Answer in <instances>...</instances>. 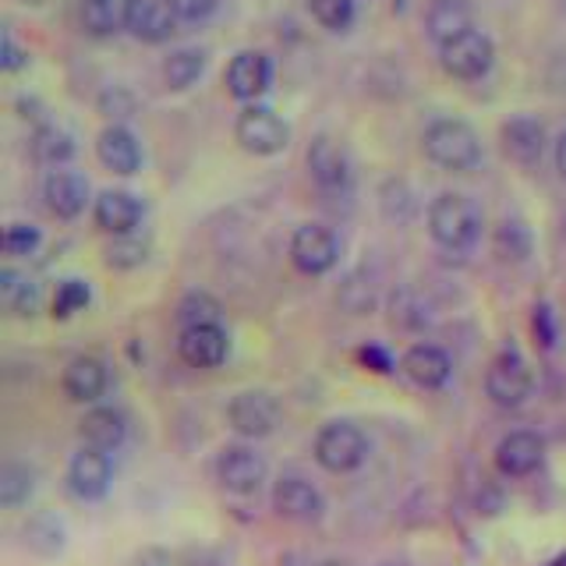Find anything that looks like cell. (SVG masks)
I'll return each mask as SVG.
<instances>
[{"instance_id":"6da1fadb","label":"cell","mask_w":566,"mask_h":566,"mask_svg":"<svg viewBox=\"0 0 566 566\" xmlns=\"http://www.w3.org/2000/svg\"><path fill=\"white\" fill-rule=\"evenodd\" d=\"M482 206L460 191H442L429 206V234L442 248V252L464 255L482 241Z\"/></svg>"},{"instance_id":"44dd1931","label":"cell","mask_w":566,"mask_h":566,"mask_svg":"<svg viewBox=\"0 0 566 566\" xmlns=\"http://www.w3.org/2000/svg\"><path fill=\"white\" fill-rule=\"evenodd\" d=\"M78 436H82V447H96L114 453L124 439H128V418L117 407H106V403H93L78 421Z\"/></svg>"},{"instance_id":"5b68a950","label":"cell","mask_w":566,"mask_h":566,"mask_svg":"<svg viewBox=\"0 0 566 566\" xmlns=\"http://www.w3.org/2000/svg\"><path fill=\"white\" fill-rule=\"evenodd\" d=\"M212 474L223 492L230 495H255L270 482V460H265L252 442H227L212 460Z\"/></svg>"},{"instance_id":"e575fe53","label":"cell","mask_w":566,"mask_h":566,"mask_svg":"<svg viewBox=\"0 0 566 566\" xmlns=\"http://www.w3.org/2000/svg\"><path fill=\"white\" fill-rule=\"evenodd\" d=\"M40 230H35L32 223H11L8 230H4V252L8 255H14V259H25V255H32L35 248H40Z\"/></svg>"},{"instance_id":"9a60e30c","label":"cell","mask_w":566,"mask_h":566,"mask_svg":"<svg viewBox=\"0 0 566 566\" xmlns=\"http://www.w3.org/2000/svg\"><path fill=\"white\" fill-rule=\"evenodd\" d=\"M273 82V61L265 57L262 50H241L230 57L227 71H223V85L227 93L241 99V103H255L265 88Z\"/></svg>"},{"instance_id":"8992f818","label":"cell","mask_w":566,"mask_h":566,"mask_svg":"<svg viewBox=\"0 0 566 566\" xmlns=\"http://www.w3.org/2000/svg\"><path fill=\"white\" fill-rule=\"evenodd\" d=\"M234 138L252 156H276L291 146V128L276 111L262 103H248L234 120Z\"/></svg>"},{"instance_id":"5bb4252c","label":"cell","mask_w":566,"mask_h":566,"mask_svg":"<svg viewBox=\"0 0 566 566\" xmlns=\"http://www.w3.org/2000/svg\"><path fill=\"white\" fill-rule=\"evenodd\" d=\"M492 460H495V471L503 478H527L545 464V439L531 429L506 432L495 442Z\"/></svg>"},{"instance_id":"2e32d148","label":"cell","mask_w":566,"mask_h":566,"mask_svg":"<svg viewBox=\"0 0 566 566\" xmlns=\"http://www.w3.org/2000/svg\"><path fill=\"white\" fill-rule=\"evenodd\" d=\"M124 29H128L138 43H167L177 32V14L167 0H128L124 8Z\"/></svg>"},{"instance_id":"ab89813d","label":"cell","mask_w":566,"mask_h":566,"mask_svg":"<svg viewBox=\"0 0 566 566\" xmlns=\"http://www.w3.org/2000/svg\"><path fill=\"white\" fill-rule=\"evenodd\" d=\"M315 566H350L347 559H318Z\"/></svg>"},{"instance_id":"836d02e7","label":"cell","mask_w":566,"mask_h":566,"mask_svg":"<svg viewBox=\"0 0 566 566\" xmlns=\"http://www.w3.org/2000/svg\"><path fill=\"white\" fill-rule=\"evenodd\" d=\"M177 318H181V329L195 326V323H220V305L209 294H188L177 308Z\"/></svg>"},{"instance_id":"277c9868","label":"cell","mask_w":566,"mask_h":566,"mask_svg":"<svg viewBox=\"0 0 566 566\" xmlns=\"http://www.w3.org/2000/svg\"><path fill=\"white\" fill-rule=\"evenodd\" d=\"M531 394H535V371L524 361V354L513 347L495 354L485 371V397L503 411H517L531 400Z\"/></svg>"},{"instance_id":"f35d334b","label":"cell","mask_w":566,"mask_h":566,"mask_svg":"<svg viewBox=\"0 0 566 566\" xmlns=\"http://www.w3.org/2000/svg\"><path fill=\"white\" fill-rule=\"evenodd\" d=\"M556 170L566 177V128H563L559 138H556Z\"/></svg>"},{"instance_id":"83f0119b","label":"cell","mask_w":566,"mask_h":566,"mask_svg":"<svg viewBox=\"0 0 566 566\" xmlns=\"http://www.w3.org/2000/svg\"><path fill=\"white\" fill-rule=\"evenodd\" d=\"M35 492V471L22 460H8L0 468V506L4 510H18L29 503V495Z\"/></svg>"},{"instance_id":"484cf974","label":"cell","mask_w":566,"mask_h":566,"mask_svg":"<svg viewBox=\"0 0 566 566\" xmlns=\"http://www.w3.org/2000/svg\"><path fill=\"white\" fill-rule=\"evenodd\" d=\"M124 8H128V0H82L78 8V18H82V29L88 35H114L124 29Z\"/></svg>"},{"instance_id":"603a6c76","label":"cell","mask_w":566,"mask_h":566,"mask_svg":"<svg viewBox=\"0 0 566 566\" xmlns=\"http://www.w3.org/2000/svg\"><path fill=\"white\" fill-rule=\"evenodd\" d=\"M96 156L106 170H114L120 177H128L142 167V146L138 138L124 128V124H111V128H103L99 138H96Z\"/></svg>"},{"instance_id":"30bf717a","label":"cell","mask_w":566,"mask_h":566,"mask_svg":"<svg viewBox=\"0 0 566 566\" xmlns=\"http://www.w3.org/2000/svg\"><path fill=\"white\" fill-rule=\"evenodd\" d=\"M291 262L297 273L323 276L340 262V241L323 223H301L291 234Z\"/></svg>"},{"instance_id":"d590c367","label":"cell","mask_w":566,"mask_h":566,"mask_svg":"<svg viewBox=\"0 0 566 566\" xmlns=\"http://www.w3.org/2000/svg\"><path fill=\"white\" fill-rule=\"evenodd\" d=\"M170 11L177 14V22H206V18H212V11L220 8V0H167Z\"/></svg>"},{"instance_id":"4316f807","label":"cell","mask_w":566,"mask_h":566,"mask_svg":"<svg viewBox=\"0 0 566 566\" xmlns=\"http://www.w3.org/2000/svg\"><path fill=\"white\" fill-rule=\"evenodd\" d=\"M202 71H206V50H199V46H181L164 61V78L170 88H177V93L199 82Z\"/></svg>"},{"instance_id":"9c48e42d","label":"cell","mask_w":566,"mask_h":566,"mask_svg":"<svg viewBox=\"0 0 566 566\" xmlns=\"http://www.w3.org/2000/svg\"><path fill=\"white\" fill-rule=\"evenodd\" d=\"M67 492L82 503H99L106 500V492L114 485V460L106 450L96 447H82L75 457L67 460Z\"/></svg>"},{"instance_id":"ba28073f","label":"cell","mask_w":566,"mask_h":566,"mask_svg":"<svg viewBox=\"0 0 566 566\" xmlns=\"http://www.w3.org/2000/svg\"><path fill=\"white\" fill-rule=\"evenodd\" d=\"M492 61H495V46L482 29H468L439 46L442 71L460 82H474V78L489 75Z\"/></svg>"},{"instance_id":"e0dca14e","label":"cell","mask_w":566,"mask_h":566,"mask_svg":"<svg viewBox=\"0 0 566 566\" xmlns=\"http://www.w3.org/2000/svg\"><path fill=\"white\" fill-rule=\"evenodd\" d=\"M61 389L71 403H99L106 397V389H111V371L93 354H82V358L67 361Z\"/></svg>"},{"instance_id":"d4e9b609","label":"cell","mask_w":566,"mask_h":566,"mask_svg":"<svg viewBox=\"0 0 566 566\" xmlns=\"http://www.w3.org/2000/svg\"><path fill=\"white\" fill-rule=\"evenodd\" d=\"M0 305H4L18 318L35 315L43 305L40 283H35L32 276H25V273H18V270H0Z\"/></svg>"},{"instance_id":"1f68e13d","label":"cell","mask_w":566,"mask_h":566,"mask_svg":"<svg viewBox=\"0 0 566 566\" xmlns=\"http://www.w3.org/2000/svg\"><path fill=\"white\" fill-rule=\"evenodd\" d=\"M308 11L329 32H344L354 22V0H308Z\"/></svg>"},{"instance_id":"52a82bcc","label":"cell","mask_w":566,"mask_h":566,"mask_svg":"<svg viewBox=\"0 0 566 566\" xmlns=\"http://www.w3.org/2000/svg\"><path fill=\"white\" fill-rule=\"evenodd\" d=\"M227 424L244 442H255L276 432L280 424V400L270 389H241L227 403Z\"/></svg>"},{"instance_id":"8fae6325","label":"cell","mask_w":566,"mask_h":566,"mask_svg":"<svg viewBox=\"0 0 566 566\" xmlns=\"http://www.w3.org/2000/svg\"><path fill=\"white\" fill-rule=\"evenodd\" d=\"M270 503L276 510V517L291 521V524H318L326 517V495L297 474L276 478L273 492H270Z\"/></svg>"},{"instance_id":"f1b7e54d","label":"cell","mask_w":566,"mask_h":566,"mask_svg":"<svg viewBox=\"0 0 566 566\" xmlns=\"http://www.w3.org/2000/svg\"><path fill=\"white\" fill-rule=\"evenodd\" d=\"M32 156L46 167H61L75 156V142H71V135L57 128V124H46V128L32 135Z\"/></svg>"},{"instance_id":"cb8c5ba5","label":"cell","mask_w":566,"mask_h":566,"mask_svg":"<svg viewBox=\"0 0 566 566\" xmlns=\"http://www.w3.org/2000/svg\"><path fill=\"white\" fill-rule=\"evenodd\" d=\"M424 25H429V35L442 46L453 35L474 29V8L468 0H432L429 14H424Z\"/></svg>"},{"instance_id":"d6a6232c","label":"cell","mask_w":566,"mask_h":566,"mask_svg":"<svg viewBox=\"0 0 566 566\" xmlns=\"http://www.w3.org/2000/svg\"><path fill=\"white\" fill-rule=\"evenodd\" d=\"M88 283L85 280H64L57 283V294H53V318H67L88 305Z\"/></svg>"},{"instance_id":"7402d4cb","label":"cell","mask_w":566,"mask_h":566,"mask_svg":"<svg viewBox=\"0 0 566 566\" xmlns=\"http://www.w3.org/2000/svg\"><path fill=\"white\" fill-rule=\"evenodd\" d=\"M500 142H503V153L521 167H535L542 153H545V128L535 117H510L503 128H500Z\"/></svg>"},{"instance_id":"7a4b0ae2","label":"cell","mask_w":566,"mask_h":566,"mask_svg":"<svg viewBox=\"0 0 566 566\" xmlns=\"http://www.w3.org/2000/svg\"><path fill=\"white\" fill-rule=\"evenodd\" d=\"M421 149L436 167L453 170V174H468L482 164V142H478V132L460 117L432 120L421 135Z\"/></svg>"},{"instance_id":"74e56055","label":"cell","mask_w":566,"mask_h":566,"mask_svg":"<svg viewBox=\"0 0 566 566\" xmlns=\"http://www.w3.org/2000/svg\"><path fill=\"white\" fill-rule=\"evenodd\" d=\"M535 329H542V344H545V347H553L556 333L548 329V308H538V315H535Z\"/></svg>"},{"instance_id":"60d3db41","label":"cell","mask_w":566,"mask_h":566,"mask_svg":"<svg viewBox=\"0 0 566 566\" xmlns=\"http://www.w3.org/2000/svg\"><path fill=\"white\" fill-rule=\"evenodd\" d=\"M563 241H566V217H563Z\"/></svg>"},{"instance_id":"7c38bea8","label":"cell","mask_w":566,"mask_h":566,"mask_svg":"<svg viewBox=\"0 0 566 566\" xmlns=\"http://www.w3.org/2000/svg\"><path fill=\"white\" fill-rule=\"evenodd\" d=\"M308 174H312V181L318 185V191L333 195V199L347 195L350 185H354L350 156H347V149L340 146V142H333L329 135H318L308 146Z\"/></svg>"},{"instance_id":"8d00e7d4","label":"cell","mask_w":566,"mask_h":566,"mask_svg":"<svg viewBox=\"0 0 566 566\" xmlns=\"http://www.w3.org/2000/svg\"><path fill=\"white\" fill-rule=\"evenodd\" d=\"M25 64H29V53L14 43V35L11 32L0 35V67H4V71H22Z\"/></svg>"},{"instance_id":"3957f363","label":"cell","mask_w":566,"mask_h":566,"mask_svg":"<svg viewBox=\"0 0 566 566\" xmlns=\"http://www.w3.org/2000/svg\"><path fill=\"white\" fill-rule=\"evenodd\" d=\"M315 464L329 474H354L368 460V436L347 418L326 421L312 442Z\"/></svg>"},{"instance_id":"ffe728a7","label":"cell","mask_w":566,"mask_h":566,"mask_svg":"<svg viewBox=\"0 0 566 566\" xmlns=\"http://www.w3.org/2000/svg\"><path fill=\"white\" fill-rule=\"evenodd\" d=\"M93 220L99 230H106V234H114V238L135 234V227L142 223V202L124 188H106L93 202Z\"/></svg>"},{"instance_id":"ac0fdd59","label":"cell","mask_w":566,"mask_h":566,"mask_svg":"<svg viewBox=\"0 0 566 566\" xmlns=\"http://www.w3.org/2000/svg\"><path fill=\"white\" fill-rule=\"evenodd\" d=\"M43 199H46V209L53 217L61 220H75L85 212V202H88V181L78 174V170H50L43 177Z\"/></svg>"},{"instance_id":"f546056e","label":"cell","mask_w":566,"mask_h":566,"mask_svg":"<svg viewBox=\"0 0 566 566\" xmlns=\"http://www.w3.org/2000/svg\"><path fill=\"white\" fill-rule=\"evenodd\" d=\"M146 259H149V241H142L135 234L114 238V244L106 248V265L111 270H138Z\"/></svg>"},{"instance_id":"b9f144b4","label":"cell","mask_w":566,"mask_h":566,"mask_svg":"<svg viewBox=\"0 0 566 566\" xmlns=\"http://www.w3.org/2000/svg\"><path fill=\"white\" fill-rule=\"evenodd\" d=\"M379 566H397V563H379Z\"/></svg>"},{"instance_id":"d6986e66","label":"cell","mask_w":566,"mask_h":566,"mask_svg":"<svg viewBox=\"0 0 566 566\" xmlns=\"http://www.w3.org/2000/svg\"><path fill=\"white\" fill-rule=\"evenodd\" d=\"M400 371L418 389H442L453 376V361H450V354L436 344H415V347L403 350Z\"/></svg>"},{"instance_id":"4dcf8cb0","label":"cell","mask_w":566,"mask_h":566,"mask_svg":"<svg viewBox=\"0 0 566 566\" xmlns=\"http://www.w3.org/2000/svg\"><path fill=\"white\" fill-rule=\"evenodd\" d=\"M495 252L510 262H521L531 255V234L521 220H503L500 230H495Z\"/></svg>"},{"instance_id":"4fadbf2b","label":"cell","mask_w":566,"mask_h":566,"mask_svg":"<svg viewBox=\"0 0 566 566\" xmlns=\"http://www.w3.org/2000/svg\"><path fill=\"white\" fill-rule=\"evenodd\" d=\"M230 354V340H227V329L220 323H195L185 326L181 336H177V358H181L188 368H220Z\"/></svg>"}]
</instances>
